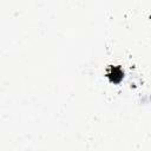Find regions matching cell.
Returning <instances> with one entry per match:
<instances>
[{
    "label": "cell",
    "instance_id": "1",
    "mask_svg": "<svg viewBox=\"0 0 151 151\" xmlns=\"http://www.w3.org/2000/svg\"><path fill=\"white\" fill-rule=\"evenodd\" d=\"M107 76H109V77H111L113 81H117L116 77H118V78L120 79V78H122V76H123V73H122V71H120L119 68H117V67H111V71H109V72H107Z\"/></svg>",
    "mask_w": 151,
    "mask_h": 151
}]
</instances>
